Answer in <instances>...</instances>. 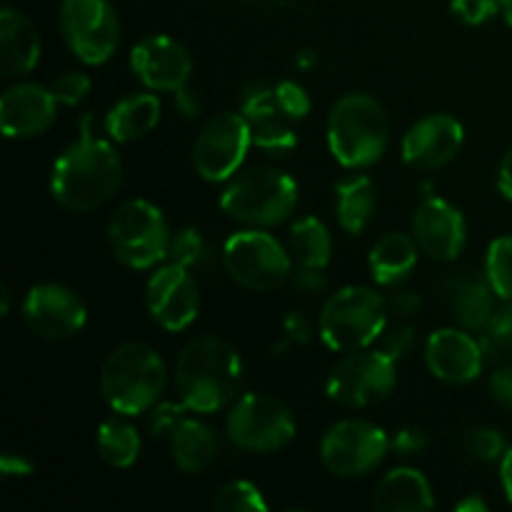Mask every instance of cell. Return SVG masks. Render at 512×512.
<instances>
[{
    "label": "cell",
    "instance_id": "6da1fadb",
    "mask_svg": "<svg viewBox=\"0 0 512 512\" xmlns=\"http://www.w3.org/2000/svg\"><path fill=\"white\" fill-rule=\"evenodd\" d=\"M90 120L93 115H85L80 123V138L55 160L50 175V193L55 203L73 213L100 208L123 183V160L113 145L95 138Z\"/></svg>",
    "mask_w": 512,
    "mask_h": 512
},
{
    "label": "cell",
    "instance_id": "7a4b0ae2",
    "mask_svg": "<svg viewBox=\"0 0 512 512\" xmlns=\"http://www.w3.org/2000/svg\"><path fill=\"white\" fill-rule=\"evenodd\" d=\"M243 360L223 338L200 335L190 340L175 363V385L195 413H218L238 398Z\"/></svg>",
    "mask_w": 512,
    "mask_h": 512
},
{
    "label": "cell",
    "instance_id": "3957f363",
    "mask_svg": "<svg viewBox=\"0 0 512 512\" xmlns=\"http://www.w3.org/2000/svg\"><path fill=\"white\" fill-rule=\"evenodd\" d=\"M390 143L388 113L368 93H348L328 115V148L343 168H368Z\"/></svg>",
    "mask_w": 512,
    "mask_h": 512
},
{
    "label": "cell",
    "instance_id": "277c9868",
    "mask_svg": "<svg viewBox=\"0 0 512 512\" xmlns=\"http://www.w3.org/2000/svg\"><path fill=\"white\" fill-rule=\"evenodd\" d=\"M165 363L150 345L125 343L105 358L100 370V390L115 413L140 415L155 408L165 393Z\"/></svg>",
    "mask_w": 512,
    "mask_h": 512
},
{
    "label": "cell",
    "instance_id": "5b68a950",
    "mask_svg": "<svg viewBox=\"0 0 512 512\" xmlns=\"http://www.w3.org/2000/svg\"><path fill=\"white\" fill-rule=\"evenodd\" d=\"M388 328V300L365 285H348L328 298L320 313V338L335 353L365 350Z\"/></svg>",
    "mask_w": 512,
    "mask_h": 512
},
{
    "label": "cell",
    "instance_id": "8992f818",
    "mask_svg": "<svg viewBox=\"0 0 512 512\" xmlns=\"http://www.w3.org/2000/svg\"><path fill=\"white\" fill-rule=\"evenodd\" d=\"M298 205V185L275 168H250L233 175L220 198L228 218L250 228H273L285 223Z\"/></svg>",
    "mask_w": 512,
    "mask_h": 512
},
{
    "label": "cell",
    "instance_id": "52a82bcc",
    "mask_svg": "<svg viewBox=\"0 0 512 512\" xmlns=\"http://www.w3.org/2000/svg\"><path fill=\"white\" fill-rule=\"evenodd\" d=\"M170 228L160 208L148 200H128L113 213L108 225L110 250L125 268L145 270L165 260Z\"/></svg>",
    "mask_w": 512,
    "mask_h": 512
},
{
    "label": "cell",
    "instance_id": "ba28073f",
    "mask_svg": "<svg viewBox=\"0 0 512 512\" xmlns=\"http://www.w3.org/2000/svg\"><path fill=\"white\" fill-rule=\"evenodd\" d=\"M223 265L235 283L258 293L280 288L293 275L288 250L263 228L230 235L223 245Z\"/></svg>",
    "mask_w": 512,
    "mask_h": 512
},
{
    "label": "cell",
    "instance_id": "9c48e42d",
    "mask_svg": "<svg viewBox=\"0 0 512 512\" xmlns=\"http://www.w3.org/2000/svg\"><path fill=\"white\" fill-rule=\"evenodd\" d=\"M395 383V360L378 348H365L350 353L330 370L325 393L343 408H373L393 393Z\"/></svg>",
    "mask_w": 512,
    "mask_h": 512
},
{
    "label": "cell",
    "instance_id": "30bf717a",
    "mask_svg": "<svg viewBox=\"0 0 512 512\" xmlns=\"http://www.w3.org/2000/svg\"><path fill=\"white\" fill-rule=\"evenodd\" d=\"M228 438L248 453H273L295 438V418L288 405L265 393H248L228 413Z\"/></svg>",
    "mask_w": 512,
    "mask_h": 512
},
{
    "label": "cell",
    "instance_id": "8fae6325",
    "mask_svg": "<svg viewBox=\"0 0 512 512\" xmlns=\"http://www.w3.org/2000/svg\"><path fill=\"white\" fill-rule=\"evenodd\" d=\"M60 33L75 58L100 65L113 58L120 40V20L108 0H63Z\"/></svg>",
    "mask_w": 512,
    "mask_h": 512
},
{
    "label": "cell",
    "instance_id": "7c38bea8",
    "mask_svg": "<svg viewBox=\"0 0 512 512\" xmlns=\"http://www.w3.org/2000/svg\"><path fill=\"white\" fill-rule=\"evenodd\" d=\"M390 450L383 428L368 420H340L325 433L320 458L325 468L340 478H360L378 468Z\"/></svg>",
    "mask_w": 512,
    "mask_h": 512
},
{
    "label": "cell",
    "instance_id": "4fadbf2b",
    "mask_svg": "<svg viewBox=\"0 0 512 512\" xmlns=\"http://www.w3.org/2000/svg\"><path fill=\"white\" fill-rule=\"evenodd\" d=\"M253 145L250 125L243 113H220L208 120L193 148V165L208 183L230 180L243 165Z\"/></svg>",
    "mask_w": 512,
    "mask_h": 512
},
{
    "label": "cell",
    "instance_id": "5bb4252c",
    "mask_svg": "<svg viewBox=\"0 0 512 512\" xmlns=\"http://www.w3.org/2000/svg\"><path fill=\"white\" fill-rule=\"evenodd\" d=\"M88 318L85 303L75 290L58 283H43L28 290L23 300V320L45 340H68L80 333Z\"/></svg>",
    "mask_w": 512,
    "mask_h": 512
},
{
    "label": "cell",
    "instance_id": "9a60e30c",
    "mask_svg": "<svg viewBox=\"0 0 512 512\" xmlns=\"http://www.w3.org/2000/svg\"><path fill=\"white\" fill-rule=\"evenodd\" d=\"M145 305L148 313L160 328L170 333H180L198 318L200 293L195 280L190 278L188 268L180 265H163L150 275L145 285Z\"/></svg>",
    "mask_w": 512,
    "mask_h": 512
},
{
    "label": "cell",
    "instance_id": "2e32d148",
    "mask_svg": "<svg viewBox=\"0 0 512 512\" xmlns=\"http://www.w3.org/2000/svg\"><path fill=\"white\" fill-rule=\"evenodd\" d=\"M130 68L135 78L150 90H180L188 85L193 73V60L185 45L170 35H150L140 40L130 53Z\"/></svg>",
    "mask_w": 512,
    "mask_h": 512
},
{
    "label": "cell",
    "instance_id": "e0dca14e",
    "mask_svg": "<svg viewBox=\"0 0 512 512\" xmlns=\"http://www.w3.org/2000/svg\"><path fill=\"white\" fill-rule=\"evenodd\" d=\"M413 238L433 260H455L468 243V225L453 203L428 195L413 215Z\"/></svg>",
    "mask_w": 512,
    "mask_h": 512
},
{
    "label": "cell",
    "instance_id": "ac0fdd59",
    "mask_svg": "<svg viewBox=\"0 0 512 512\" xmlns=\"http://www.w3.org/2000/svg\"><path fill=\"white\" fill-rule=\"evenodd\" d=\"M465 130L448 113L418 120L403 138V160L415 170H435L448 165L460 153Z\"/></svg>",
    "mask_w": 512,
    "mask_h": 512
},
{
    "label": "cell",
    "instance_id": "d6986e66",
    "mask_svg": "<svg viewBox=\"0 0 512 512\" xmlns=\"http://www.w3.org/2000/svg\"><path fill=\"white\" fill-rule=\"evenodd\" d=\"M240 113L245 115L253 135V145L270 155H285L298 145V135L293 130V120L285 115L275 100V88L263 83H253L243 90Z\"/></svg>",
    "mask_w": 512,
    "mask_h": 512
},
{
    "label": "cell",
    "instance_id": "ffe728a7",
    "mask_svg": "<svg viewBox=\"0 0 512 512\" xmlns=\"http://www.w3.org/2000/svg\"><path fill=\"white\" fill-rule=\"evenodd\" d=\"M58 98L53 90L35 83L13 85L0 98V125L5 138L25 140L43 135L53 125Z\"/></svg>",
    "mask_w": 512,
    "mask_h": 512
},
{
    "label": "cell",
    "instance_id": "44dd1931",
    "mask_svg": "<svg viewBox=\"0 0 512 512\" xmlns=\"http://www.w3.org/2000/svg\"><path fill=\"white\" fill-rule=\"evenodd\" d=\"M425 363L435 378L453 385H465L478 378L485 355L478 338L458 328H443L435 330L428 338Z\"/></svg>",
    "mask_w": 512,
    "mask_h": 512
},
{
    "label": "cell",
    "instance_id": "7402d4cb",
    "mask_svg": "<svg viewBox=\"0 0 512 512\" xmlns=\"http://www.w3.org/2000/svg\"><path fill=\"white\" fill-rule=\"evenodd\" d=\"M0 58H3L5 78L28 75L40 60L38 30L13 8H3L0 13Z\"/></svg>",
    "mask_w": 512,
    "mask_h": 512
},
{
    "label": "cell",
    "instance_id": "603a6c76",
    "mask_svg": "<svg viewBox=\"0 0 512 512\" xmlns=\"http://www.w3.org/2000/svg\"><path fill=\"white\" fill-rule=\"evenodd\" d=\"M373 505L383 512H425L433 510L435 498L428 478L420 470L395 468L375 488Z\"/></svg>",
    "mask_w": 512,
    "mask_h": 512
},
{
    "label": "cell",
    "instance_id": "cb8c5ba5",
    "mask_svg": "<svg viewBox=\"0 0 512 512\" xmlns=\"http://www.w3.org/2000/svg\"><path fill=\"white\" fill-rule=\"evenodd\" d=\"M495 290L488 275L463 273L448 285V303L453 318L468 330H483L495 313Z\"/></svg>",
    "mask_w": 512,
    "mask_h": 512
},
{
    "label": "cell",
    "instance_id": "d4e9b609",
    "mask_svg": "<svg viewBox=\"0 0 512 512\" xmlns=\"http://www.w3.org/2000/svg\"><path fill=\"white\" fill-rule=\"evenodd\" d=\"M160 120V100L153 93H135L118 100L105 115V133L118 143L145 138Z\"/></svg>",
    "mask_w": 512,
    "mask_h": 512
},
{
    "label": "cell",
    "instance_id": "484cf974",
    "mask_svg": "<svg viewBox=\"0 0 512 512\" xmlns=\"http://www.w3.org/2000/svg\"><path fill=\"white\" fill-rule=\"evenodd\" d=\"M170 453L183 473H200L218 455V438L205 423L195 418H183L170 430Z\"/></svg>",
    "mask_w": 512,
    "mask_h": 512
},
{
    "label": "cell",
    "instance_id": "4316f807",
    "mask_svg": "<svg viewBox=\"0 0 512 512\" xmlns=\"http://www.w3.org/2000/svg\"><path fill=\"white\" fill-rule=\"evenodd\" d=\"M370 273L375 283L385 288H395L410 275L418 263V243L403 233H388L370 250Z\"/></svg>",
    "mask_w": 512,
    "mask_h": 512
},
{
    "label": "cell",
    "instance_id": "83f0119b",
    "mask_svg": "<svg viewBox=\"0 0 512 512\" xmlns=\"http://www.w3.org/2000/svg\"><path fill=\"white\" fill-rule=\"evenodd\" d=\"M378 205L375 185L368 175H355L335 188V213L345 233L360 235L370 225Z\"/></svg>",
    "mask_w": 512,
    "mask_h": 512
},
{
    "label": "cell",
    "instance_id": "f1b7e54d",
    "mask_svg": "<svg viewBox=\"0 0 512 512\" xmlns=\"http://www.w3.org/2000/svg\"><path fill=\"white\" fill-rule=\"evenodd\" d=\"M288 245L298 265L328 268L330 255H333V238H330L325 223H320V220L313 218V215L300 218L298 223L290 228Z\"/></svg>",
    "mask_w": 512,
    "mask_h": 512
},
{
    "label": "cell",
    "instance_id": "f546056e",
    "mask_svg": "<svg viewBox=\"0 0 512 512\" xmlns=\"http://www.w3.org/2000/svg\"><path fill=\"white\" fill-rule=\"evenodd\" d=\"M98 455L113 468H130L140 455V435L128 420L110 418L98 428Z\"/></svg>",
    "mask_w": 512,
    "mask_h": 512
},
{
    "label": "cell",
    "instance_id": "4dcf8cb0",
    "mask_svg": "<svg viewBox=\"0 0 512 512\" xmlns=\"http://www.w3.org/2000/svg\"><path fill=\"white\" fill-rule=\"evenodd\" d=\"M478 340L485 360L495 365H512V303L495 310L488 325L480 330Z\"/></svg>",
    "mask_w": 512,
    "mask_h": 512
},
{
    "label": "cell",
    "instance_id": "1f68e13d",
    "mask_svg": "<svg viewBox=\"0 0 512 512\" xmlns=\"http://www.w3.org/2000/svg\"><path fill=\"white\" fill-rule=\"evenodd\" d=\"M460 453L475 463H495L508 453V443L495 428H470L460 435Z\"/></svg>",
    "mask_w": 512,
    "mask_h": 512
},
{
    "label": "cell",
    "instance_id": "d6a6232c",
    "mask_svg": "<svg viewBox=\"0 0 512 512\" xmlns=\"http://www.w3.org/2000/svg\"><path fill=\"white\" fill-rule=\"evenodd\" d=\"M485 275H488L495 295L512 303V235L493 240L488 260H485Z\"/></svg>",
    "mask_w": 512,
    "mask_h": 512
},
{
    "label": "cell",
    "instance_id": "836d02e7",
    "mask_svg": "<svg viewBox=\"0 0 512 512\" xmlns=\"http://www.w3.org/2000/svg\"><path fill=\"white\" fill-rule=\"evenodd\" d=\"M213 508L228 512H265L268 510V503H265L263 493H260L253 483H248V480H233V483L223 485V488L215 493Z\"/></svg>",
    "mask_w": 512,
    "mask_h": 512
},
{
    "label": "cell",
    "instance_id": "e575fe53",
    "mask_svg": "<svg viewBox=\"0 0 512 512\" xmlns=\"http://www.w3.org/2000/svg\"><path fill=\"white\" fill-rule=\"evenodd\" d=\"M205 255H208V248H205V240L200 235V230L183 228L170 235L168 255H165L168 263L180 265V268H195V265L203 263Z\"/></svg>",
    "mask_w": 512,
    "mask_h": 512
},
{
    "label": "cell",
    "instance_id": "d590c367",
    "mask_svg": "<svg viewBox=\"0 0 512 512\" xmlns=\"http://www.w3.org/2000/svg\"><path fill=\"white\" fill-rule=\"evenodd\" d=\"M413 345H415V325L405 323V320H400V323L385 328L383 335L378 338L380 353H385L388 358H393L395 363H398L400 358H405V355L413 350Z\"/></svg>",
    "mask_w": 512,
    "mask_h": 512
},
{
    "label": "cell",
    "instance_id": "8d00e7d4",
    "mask_svg": "<svg viewBox=\"0 0 512 512\" xmlns=\"http://www.w3.org/2000/svg\"><path fill=\"white\" fill-rule=\"evenodd\" d=\"M275 100H278L280 108L285 110L290 120H303L310 113V95L305 93V88L295 80H283V83L275 85Z\"/></svg>",
    "mask_w": 512,
    "mask_h": 512
},
{
    "label": "cell",
    "instance_id": "74e56055",
    "mask_svg": "<svg viewBox=\"0 0 512 512\" xmlns=\"http://www.w3.org/2000/svg\"><path fill=\"white\" fill-rule=\"evenodd\" d=\"M450 8L463 23L483 25L503 10V0H450Z\"/></svg>",
    "mask_w": 512,
    "mask_h": 512
},
{
    "label": "cell",
    "instance_id": "f35d334b",
    "mask_svg": "<svg viewBox=\"0 0 512 512\" xmlns=\"http://www.w3.org/2000/svg\"><path fill=\"white\" fill-rule=\"evenodd\" d=\"M58 98V103L63 105H78L80 100H85V95L90 93V78L80 70H70V73L55 78L53 88H50Z\"/></svg>",
    "mask_w": 512,
    "mask_h": 512
},
{
    "label": "cell",
    "instance_id": "ab89813d",
    "mask_svg": "<svg viewBox=\"0 0 512 512\" xmlns=\"http://www.w3.org/2000/svg\"><path fill=\"white\" fill-rule=\"evenodd\" d=\"M185 410H190L188 405H175V403H160L153 408V415H150V433L155 438L160 435H170V430L185 418Z\"/></svg>",
    "mask_w": 512,
    "mask_h": 512
},
{
    "label": "cell",
    "instance_id": "60d3db41",
    "mask_svg": "<svg viewBox=\"0 0 512 512\" xmlns=\"http://www.w3.org/2000/svg\"><path fill=\"white\" fill-rule=\"evenodd\" d=\"M420 308H423V298H420L415 290L398 288V285H395V290L390 293V298H388V313L390 315H395L398 320H410L420 313Z\"/></svg>",
    "mask_w": 512,
    "mask_h": 512
},
{
    "label": "cell",
    "instance_id": "b9f144b4",
    "mask_svg": "<svg viewBox=\"0 0 512 512\" xmlns=\"http://www.w3.org/2000/svg\"><path fill=\"white\" fill-rule=\"evenodd\" d=\"M290 280H293L295 290H300V293H305V295H318L328 288V275H325V268L298 265V268H293Z\"/></svg>",
    "mask_w": 512,
    "mask_h": 512
},
{
    "label": "cell",
    "instance_id": "7bdbcfd3",
    "mask_svg": "<svg viewBox=\"0 0 512 512\" xmlns=\"http://www.w3.org/2000/svg\"><path fill=\"white\" fill-rule=\"evenodd\" d=\"M225 3H235L240 5V8L258 10V13L278 15V13H298V10H305L310 0H225Z\"/></svg>",
    "mask_w": 512,
    "mask_h": 512
},
{
    "label": "cell",
    "instance_id": "ee69618b",
    "mask_svg": "<svg viewBox=\"0 0 512 512\" xmlns=\"http://www.w3.org/2000/svg\"><path fill=\"white\" fill-rule=\"evenodd\" d=\"M390 448L398 455H418L428 448V433L420 428H403L395 433V438L390 440Z\"/></svg>",
    "mask_w": 512,
    "mask_h": 512
},
{
    "label": "cell",
    "instance_id": "f6af8a7d",
    "mask_svg": "<svg viewBox=\"0 0 512 512\" xmlns=\"http://www.w3.org/2000/svg\"><path fill=\"white\" fill-rule=\"evenodd\" d=\"M283 333H285V340H288V343L305 345V343H310V338H313V325H310V320L305 318L303 313H298V310H290V313L283 318Z\"/></svg>",
    "mask_w": 512,
    "mask_h": 512
},
{
    "label": "cell",
    "instance_id": "bcb514c9",
    "mask_svg": "<svg viewBox=\"0 0 512 512\" xmlns=\"http://www.w3.org/2000/svg\"><path fill=\"white\" fill-rule=\"evenodd\" d=\"M490 393H493L495 403L512 413V365H500L490 375Z\"/></svg>",
    "mask_w": 512,
    "mask_h": 512
},
{
    "label": "cell",
    "instance_id": "7dc6e473",
    "mask_svg": "<svg viewBox=\"0 0 512 512\" xmlns=\"http://www.w3.org/2000/svg\"><path fill=\"white\" fill-rule=\"evenodd\" d=\"M0 473H3V478H25V475L33 473V463L18 453H3V458H0Z\"/></svg>",
    "mask_w": 512,
    "mask_h": 512
},
{
    "label": "cell",
    "instance_id": "c3c4849f",
    "mask_svg": "<svg viewBox=\"0 0 512 512\" xmlns=\"http://www.w3.org/2000/svg\"><path fill=\"white\" fill-rule=\"evenodd\" d=\"M175 103H178L180 113L188 115V118H195V115L203 110V100H200V95L195 93L193 88H188V85H183L180 90H175Z\"/></svg>",
    "mask_w": 512,
    "mask_h": 512
},
{
    "label": "cell",
    "instance_id": "681fc988",
    "mask_svg": "<svg viewBox=\"0 0 512 512\" xmlns=\"http://www.w3.org/2000/svg\"><path fill=\"white\" fill-rule=\"evenodd\" d=\"M498 188L505 198L512 200V148L505 153L503 163H500V173H498Z\"/></svg>",
    "mask_w": 512,
    "mask_h": 512
},
{
    "label": "cell",
    "instance_id": "f907efd6",
    "mask_svg": "<svg viewBox=\"0 0 512 512\" xmlns=\"http://www.w3.org/2000/svg\"><path fill=\"white\" fill-rule=\"evenodd\" d=\"M500 480H503L505 495H508V500L512 503V448H508V453L500 460Z\"/></svg>",
    "mask_w": 512,
    "mask_h": 512
},
{
    "label": "cell",
    "instance_id": "816d5d0a",
    "mask_svg": "<svg viewBox=\"0 0 512 512\" xmlns=\"http://www.w3.org/2000/svg\"><path fill=\"white\" fill-rule=\"evenodd\" d=\"M455 510L458 512H488V503H485L480 495H468V498L460 500V503L455 505Z\"/></svg>",
    "mask_w": 512,
    "mask_h": 512
},
{
    "label": "cell",
    "instance_id": "f5cc1de1",
    "mask_svg": "<svg viewBox=\"0 0 512 512\" xmlns=\"http://www.w3.org/2000/svg\"><path fill=\"white\" fill-rule=\"evenodd\" d=\"M10 313V293L8 288H0V315H8Z\"/></svg>",
    "mask_w": 512,
    "mask_h": 512
},
{
    "label": "cell",
    "instance_id": "db71d44e",
    "mask_svg": "<svg viewBox=\"0 0 512 512\" xmlns=\"http://www.w3.org/2000/svg\"><path fill=\"white\" fill-rule=\"evenodd\" d=\"M315 63V55H313V50H303V53L298 55V65L300 68H310V65Z\"/></svg>",
    "mask_w": 512,
    "mask_h": 512
},
{
    "label": "cell",
    "instance_id": "11a10c76",
    "mask_svg": "<svg viewBox=\"0 0 512 512\" xmlns=\"http://www.w3.org/2000/svg\"><path fill=\"white\" fill-rule=\"evenodd\" d=\"M503 15L508 20V25L512 28V0H503Z\"/></svg>",
    "mask_w": 512,
    "mask_h": 512
}]
</instances>
